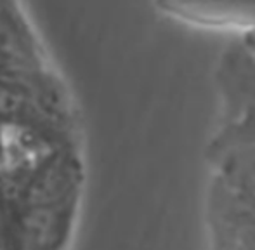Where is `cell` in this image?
I'll list each match as a JSON object with an SVG mask.
<instances>
[{
  "label": "cell",
  "mask_w": 255,
  "mask_h": 250,
  "mask_svg": "<svg viewBox=\"0 0 255 250\" xmlns=\"http://www.w3.org/2000/svg\"><path fill=\"white\" fill-rule=\"evenodd\" d=\"M208 221L210 250H255V165L212 189Z\"/></svg>",
  "instance_id": "cell-1"
},
{
  "label": "cell",
  "mask_w": 255,
  "mask_h": 250,
  "mask_svg": "<svg viewBox=\"0 0 255 250\" xmlns=\"http://www.w3.org/2000/svg\"><path fill=\"white\" fill-rule=\"evenodd\" d=\"M168 10L188 21L210 26L255 30V0H161Z\"/></svg>",
  "instance_id": "cell-2"
}]
</instances>
